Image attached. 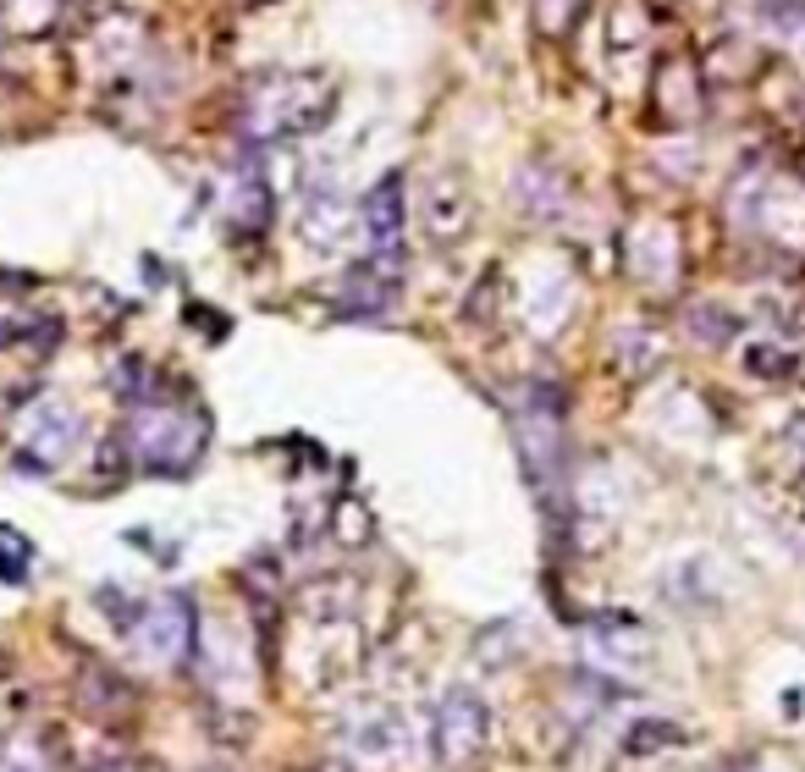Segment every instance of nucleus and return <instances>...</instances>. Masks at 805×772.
Instances as JSON below:
<instances>
[{
    "label": "nucleus",
    "mask_w": 805,
    "mask_h": 772,
    "mask_svg": "<svg viewBox=\"0 0 805 772\" xmlns=\"http://www.w3.org/2000/svg\"><path fill=\"white\" fill-rule=\"evenodd\" d=\"M133 634L144 640L150 656H161V662H182L188 645H193V602H188L182 591H171V596H161L155 608H144V618L133 623Z\"/></svg>",
    "instance_id": "nucleus-3"
},
{
    "label": "nucleus",
    "mask_w": 805,
    "mask_h": 772,
    "mask_svg": "<svg viewBox=\"0 0 805 772\" xmlns=\"http://www.w3.org/2000/svg\"><path fill=\"white\" fill-rule=\"evenodd\" d=\"M485 745H491V706L481 701V690L453 684L436 706V762L453 772L475 768Z\"/></svg>",
    "instance_id": "nucleus-2"
},
{
    "label": "nucleus",
    "mask_w": 805,
    "mask_h": 772,
    "mask_svg": "<svg viewBox=\"0 0 805 772\" xmlns=\"http://www.w3.org/2000/svg\"><path fill=\"white\" fill-rule=\"evenodd\" d=\"M745 364H751V375H762V381H789V375H795V353H789V348H773V342H756V348L745 353Z\"/></svg>",
    "instance_id": "nucleus-13"
},
{
    "label": "nucleus",
    "mask_w": 805,
    "mask_h": 772,
    "mask_svg": "<svg viewBox=\"0 0 805 772\" xmlns=\"http://www.w3.org/2000/svg\"><path fill=\"white\" fill-rule=\"evenodd\" d=\"M403 293V260H386V254H370L348 271L342 282V309L348 314H381V309L398 304Z\"/></svg>",
    "instance_id": "nucleus-4"
},
{
    "label": "nucleus",
    "mask_w": 805,
    "mask_h": 772,
    "mask_svg": "<svg viewBox=\"0 0 805 772\" xmlns=\"http://www.w3.org/2000/svg\"><path fill=\"white\" fill-rule=\"evenodd\" d=\"M72 437H78V414L56 403V425H39V431L22 442L17 463H22V469H56V459L72 448Z\"/></svg>",
    "instance_id": "nucleus-9"
},
{
    "label": "nucleus",
    "mask_w": 805,
    "mask_h": 772,
    "mask_svg": "<svg viewBox=\"0 0 805 772\" xmlns=\"http://www.w3.org/2000/svg\"><path fill=\"white\" fill-rule=\"evenodd\" d=\"M530 11H535V28L557 39V33H568V28L580 22L585 0H530Z\"/></svg>",
    "instance_id": "nucleus-14"
},
{
    "label": "nucleus",
    "mask_w": 805,
    "mask_h": 772,
    "mask_svg": "<svg viewBox=\"0 0 805 772\" xmlns=\"http://www.w3.org/2000/svg\"><path fill=\"white\" fill-rule=\"evenodd\" d=\"M128 448H133V463L144 469H188L204 448V420L199 414H182V409H155L144 403L133 420H128Z\"/></svg>",
    "instance_id": "nucleus-1"
},
{
    "label": "nucleus",
    "mask_w": 805,
    "mask_h": 772,
    "mask_svg": "<svg viewBox=\"0 0 805 772\" xmlns=\"http://www.w3.org/2000/svg\"><path fill=\"white\" fill-rule=\"evenodd\" d=\"M513 199H519L524 215H535V221H557V215H568L574 188H568V177H563L557 166L530 160V166L519 171V182H513Z\"/></svg>",
    "instance_id": "nucleus-8"
},
{
    "label": "nucleus",
    "mask_w": 805,
    "mask_h": 772,
    "mask_svg": "<svg viewBox=\"0 0 805 772\" xmlns=\"http://www.w3.org/2000/svg\"><path fill=\"white\" fill-rule=\"evenodd\" d=\"M470 227H475V199H470L464 177H436L431 199H425V232H431V243L453 249V243L470 238Z\"/></svg>",
    "instance_id": "nucleus-6"
},
{
    "label": "nucleus",
    "mask_w": 805,
    "mask_h": 772,
    "mask_svg": "<svg viewBox=\"0 0 805 772\" xmlns=\"http://www.w3.org/2000/svg\"><path fill=\"white\" fill-rule=\"evenodd\" d=\"M78 706L94 723H128L133 706H139V690L122 673H111L105 662H83V673H78Z\"/></svg>",
    "instance_id": "nucleus-7"
},
{
    "label": "nucleus",
    "mask_w": 805,
    "mask_h": 772,
    "mask_svg": "<svg viewBox=\"0 0 805 772\" xmlns=\"http://www.w3.org/2000/svg\"><path fill=\"white\" fill-rule=\"evenodd\" d=\"M684 325H690V337H695L701 348H728L734 331H739V320H734L723 304H695L684 314Z\"/></svg>",
    "instance_id": "nucleus-10"
},
{
    "label": "nucleus",
    "mask_w": 805,
    "mask_h": 772,
    "mask_svg": "<svg viewBox=\"0 0 805 772\" xmlns=\"http://www.w3.org/2000/svg\"><path fill=\"white\" fill-rule=\"evenodd\" d=\"M678 740H684L678 723H667V718H645V723H635V729L624 734V756H651V751H667V745H678Z\"/></svg>",
    "instance_id": "nucleus-11"
},
{
    "label": "nucleus",
    "mask_w": 805,
    "mask_h": 772,
    "mask_svg": "<svg viewBox=\"0 0 805 772\" xmlns=\"http://www.w3.org/2000/svg\"><path fill=\"white\" fill-rule=\"evenodd\" d=\"M364 232H370V254L403 260V171H386L364 193Z\"/></svg>",
    "instance_id": "nucleus-5"
},
{
    "label": "nucleus",
    "mask_w": 805,
    "mask_h": 772,
    "mask_svg": "<svg viewBox=\"0 0 805 772\" xmlns=\"http://www.w3.org/2000/svg\"><path fill=\"white\" fill-rule=\"evenodd\" d=\"M398 718H364V723H353V751L359 756H386V751H398Z\"/></svg>",
    "instance_id": "nucleus-12"
}]
</instances>
